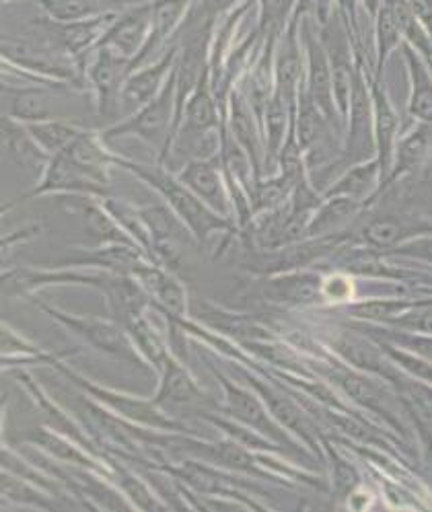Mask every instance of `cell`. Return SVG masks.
Returning a JSON list of instances; mask_svg holds the SVG:
<instances>
[{
  "label": "cell",
  "instance_id": "5",
  "mask_svg": "<svg viewBox=\"0 0 432 512\" xmlns=\"http://www.w3.org/2000/svg\"><path fill=\"white\" fill-rule=\"evenodd\" d=\"M214 375H216V379H219V383L225 389L227 412L235 420H239L241 424H245L251 430L260 432L262 436L270 438L272 443H276L278 447H284L291 455L307 457V453L301 451L295 445L293 438L286 434V428L274 420V416L270 414V410L266 408L262 397L256 391H249V389H245L241 385H235L231 379H227L219 371H214Z\"/></svg>",
  "mask_w": 432,
  "mask_h": 512
},
{
  "label": "cell",
  "instance_id": "3",
  "mask_svg": "<svg viewBox=\"0 0 432 512\" xmlns=\"http://www.w3.org/2000/svg\"><path fill=\"white\" fill-rule=\"evenodd\" d=\"M311 369L338 387L350 401H354L356 406L365 408L377 416H381L391 428L398 432H406L402 424V414L395 410V395L389 393L383 379L358 371L344 360H323V362H313Z\"/></svg>",
  "mask_w": 432,
  "mask_h": 512
},
{
  "label": "cell",
  "instance_id": "1",
  "mask_svg": "<svg viewBox=\"0 0 432 512\" xmlns=\"http://www.w3.org/2000/svg\"><path fill=\"white\" fill-rule=\"evenodd\" d=\"M118 167L132 173L136 179L142 181V184L153 188L163 198V202L173 210L179 221L190 229L198 243H206L212 235L233 231V221L208 208L182 179L169 169H165L161 163L149 165L120 157Z\"/></svg>",
  "mask_w": 432,
  "mask_h": 512
},
{
  "label": "cell",
  "instance_id": "2",
  "mask_svg": "<svg viewBox=\"0 0 432 512\" xmlns=\"http://www.w3.org/2000/svg\"><path fill=\"white\" fill-rule=\"evenodd\" d=\"M177 122V87H175V70L167 81L165 89L147 105H142L138 112L120 122L107 126L101 136L110 144L120 138H140L153 149L159 151V163L167 155L169 142L173 138Z\"/></svg>",
  "mask_w": 432,
  "mask_h": 512
},
{
  "label": "cell",
  "instance_id": "13",
  "mask_svg": "<svg viewBox=\"0 0 432 512\" xmlns=\"http://www.w3.org/2000/svg\"><path fill=\"white\" fill-rule=\"evenodd\" d=\"M241 379L262 397L266 408L270 410V414L274 416V420L278 424H282L286 430L297 434L309 449L319 453L317 430L311 424V420L307 418L305 410L297 404L291 395L280 391L278 387H272L270 383H264L260 377L251 375L249 371H241Z\"/></svg>",
  "mask_w": 432,
  "mask_h": 512
},
{
  "label": "cell",
  "instance_id": "9",
  "mask_svg": "<svg viewBox=\"0 0 432 512\" xmlns=\"http://www.w3.org/2000/svg\"><path fill=\"white\" fill-rule=\"evenodd\" d=\"M107 190L110 184L101 181L99 177L87 173L81 169L75 161H70L64 153L50 159L46 165L42 177L38 179L29 194L21 196V200H31L38 196H95V198H107Z\"/></svg>",
  "mask_w": 432,
  "mask_h": 512
},
{
  "label": "cell",
  "instance_id": "12",
  "mask_svg": "<svg viewBox=\"0 0 432 512\" xmlns=\"http://www.w3.org/2000/svg\"><path fill=\"white\" fill-rule=\"evenodd\" d=\"M184 184L216 214L225 218L233 216V200L227 186V177L223 169L221 155L212 159H200L188 163L184 169L175 173Z\"/></svg>",
  "mask_w": 432,
  "mask_h": 512
},
{
  "label": "cell",
  "instance_id": "45",
  "mask_svg": "<svg viewBox=\"0 0 432 512\" xmlns=\"http://www.w3.org/2000/svg\"><path fill=\"white\" fill-rule=\"evenodd\" d=\"M340 11L346 15L350 29H354L356 21H358V0H336Z\"/></svg>",
  "mask_w": 432,
  "mask_h": 512
},
{
  "label": "cell",
  "instance_id": "16",
  "mask_svg": "<svg viewBox=\"0 0 432 512\" xmlns=\"http://www.w3.org/2000/svg\"><path fill=\"white\" fill-rule=\"evenodd\" d=\"M422 235H432V223L402 214H379L360 229V241L377 251L393 249Z\"/></svg>",
  "mask_w": 432,
  "mask_h": 512
},
{
  "label": "cell",
  "instance_id": "28",
  "mask_svg": "<svg viewBox=\"0 0 432 512\" xmlns=\"http://www.w3.org/2000/svg\"><path fill=\"white\" fill-rule=\"evenodd\" d=\"M27 132L35 140V144L52 159L62 155L68 146L75 142V138L85 130L83 124L72 120H44V122H31L25 124Z\"/></svg>",
  "mask_w": 432,
  "mask_h": 512
},
{
  "label": "cell",
  "instance_id": "18",
  "mask_svg": "<svg viewBox=\"0 0 432 512\" xmlns=\"http://www.w3.org/2000/svg\"><path fill=\"white\" fill-rule=\"evenodd\" d=\"M161 383L153 401L161 408H204L212 404L210 397L198 387L194 377L186 371L184 364H179L173 356L165 362L159 371Z\"/></svg>",
  "mask_w": 432,
  "mask_h": 512
},
{
  "label": "cell",
  "instance_id": "15",
  "mask_svg": "<svg viewBox=\"0 0 432 512\" xmlns=\"http://www.w3.org/2000/svg\"><path fill=\"white\" fill-rule=\"evenodd\" d=\"M371 95H373L375 151H377L375 159L381 165L383 188H385V181H387V177L391 173V165H393L395 144H398L402 128H400V116H398V112H395L391 97L383 85V79L375 77V72H371ZM383 188H381V194H383Z\"/></svg>",
  "mask_w": 432,
  "mask_h": 512
},
{
  "label": "cell",
  "instance_id": "34",
  "mask_svg": "<svg viewBox=\"0 0 432 512\" xmlns=\"http://www.w3.org/2000/svg\"><path fill=\"white\" fill-rule=\"evenodd\" d=\"M299 0H258L260 33L266 42H278L286 25L291 23Z\"/></svg>",
  "mask_w": 432,
  "mask_h": 512
},
{
  "label": "cell",
  "instance_id": "6",
  "mask_svg": "<svg viewBox=\"0 0 432 512\" xmlns=\"http://www.w3.org/2000/svg\"><path fill=\"white\" fill-rule=\"evenodd\" d=\"M177 52H179V46H177V40L173 38L167 50L157 60L142 64L130 72L120 91V101H118L120 118L132 116L142 105L153 101L165 89L177 64Z\"/></svg>",
  "mask_w": 432,
  "mask_h": 512
},
{
  "label": "cell",
  "instance_id": "11",
  "mask_svg": "<svg viewBox=\"0 0 432 512\" xmlns=\"http://www.w3.org/2000/svg\"><path fill=\"white\" fill-rule=\"evenodd\" d=\"M153 31V3H140L118 11L114 23L103 35L99 46L112 50L132 62L142 54Z\"/></svg>",
  "mask_w": 432,
  "mask_h": 512
},
{
  "label": "cell",
  "instance_id": "25",
  "mask_svg": "<svg viewBox=\"0 0 432 512\" xmlns=\"http://www.w3.org/2000/svg\"><path fill=\"white\" fill-rule=\"evenodd\" d=\"M365 208L367 204L350 200V198H340V196L323 198L317 210L313 212V218L307 229V239L344 233V227L352 223Z\"/></svg>",
  "mask_w": 432,
  "mask_h": 512
},
{
  "label": "cell",
  "instance_id": "24",
  "mask_svg": "<svg viewBox=\"0 0 432 512\" xmlns=\"http://www.w3.org/2000/svg\"><path fill=\"white\" fill-rule=\"evenodd\" d=\"M64 155L70 161H75L87 173L99 177L101 181H107V184H110V169L118 167L120 161V155L107 149V142L103 140V136L89 128H85L75 138V142L68 146Z\"/></svg>",
  "mask_w": 432,
  "mask_h": 512
},
{
  "label": "cell",
  "instance_id": "37",
  "mask_svg": "<svg viewBox=\"0 0 432 512\" xmlns=\"http://www.w3.org/2000/svg\"><path fill=\"white\" fill-rule=\"evenodd\" d=\"M375 340V338H373ZM383 350L389 354V358L398 364V367L408 375L412 377L414 381H420V383H426V385H432V360L424 358V356H418L414 352H408L400 346H393L389 342H383V340H377Z\"/></svg>",
  "mask_w": 432,
  "mask_h": 512
},
{
  "label": "cell",
  "instance_id": "38",
  "mask_svg": "<svg viewBox=\"0 0 432 512\" xmlns=\"http://www.w3.org/2000/svg\"><path fill=\"white\" fill-rule=\"evenodd\" d=\"M116 465V463H114ZM116 473H118V478H120V484H122V490H124V494L132 500V506H138V508H142V510H157V508H163L165 504H161L155 496H153V492L144 486L142 482H140V478H136L134 473H130L128 469H124V467H120V465H116Z\"/></svg>",
  "mask_w": 432,
  "mask_h": 512
},
{
  "label": "cell",
  "instance_id": "23",
  "mask_svg": "<svg viewBox=\"0 0 432 512\" xmlns=\"http://www.w3.org/2000/svg\"><path fill=\"white\" fill-rule=\"evenodd\" d=\"M402 56L410 79L408 114L414 118V122L432 126V72L422 54L408 42L402 46Z\"/></svg>",
  "mask_w": 432,
  "mask_h": 512
},
{
  "label": "cell",
  "instance_id": "14",
  "mask_svg": "<svg viewBox=\"0 0 432 512\" xmlns=\"http://www.w3.org/2000/svg\"><path fill=\"white\" fill-rule=\"evenodd\" d=\"M225 126L229 134L247 151V155L251 157V161H254L258 169V175L262 177L264 173L262 122L239 87H233V91L227 97Z\"/></svg>",
  "mask_w": 432,
  "mask_h": 512
},
{
  "label": "cell",
  "instance_id": "39",
  "mask_svg": "<svg viewBox=\"0 0 432 512\" xmlns=\"http://www.w3.org/2000/svg\"><path fill=\"white\" fill-rule=\"evenodd\" d=\"M389 325L395 329H404V332L432 336V299H420L416 307H412Z\"/></svg>",
  "mask_w": 432,
  "mask_h": 512
},
{
  "label": "cell",
  "instance_id": "20",
  "mask_svg": "<svg viewBox=\"0 0 432 512\" xmlns=\"http://www.w3.org/2000/svg\"><path fill=\"white\" fill-rule=\"evenodd\" d=\"M383 188V173L377 159L350 165L344 169L332 184L323 190V198H350L363 204H371Z\"/></svg>",
  "mask_w": 432,
  "mask_h": 512
},
{
  "label": "cell",
  "instance_id": "19",
  "mask_svg": "<svg viewBox=\"0 0 432 512\" xmlns=\"http://www.w3.org/2000/svg\"><path fill=\"white\" fill-rule=\"evenodd\" d=\"M140 286L147 290V295L169 315V317H184L188 311V295L173 274H169L161 264L144 262L132 274Z\"/></svg>",
  "mask_w": 432,
  "mask_h": 512
},
{
  "label": "cell",
  "instance_id": "4",
  "mask_svg": "<svg viewBox=\"0 0 432 512\" xmlns=\"http://www.w3.org/2000/svg\"><path fill=\"white\" fill-rule=\"evenodd\" d=\"M42 309L48 317H52L56 323L66 327L70 334L81 338L93 350L107 354V356H114L118 360H124L128 364H132V367L149 369L147 360H144L140 356V352L136 350V346L128 334V329L124 325H120L116 319L64 313L50 305H42Z\"/></svg>",
  "mask_w": 432,
  "mask_h": 512
},
{
  "label": "cell",
  "instance_id": "26",
  "mask_svg": "<svg viewBox=\"0 0 432 512\" xmlns=\"http://www.w3.org/2000/svg\"><path fill=\"white\" fill-rule=\"evenodd\" d=\"M25 443L46 451L50 457L64 461L68 465H79L83 469L99 471V465L95 463V459L83 451L85 447H81L79 443L72 441V438H68L52 428H33L25 436Z\"/></svg>",
  "mask_w": 432,
  "mask_h": 512
},
{
  "label": "cell",
  "instance_id": "44",
  "mask_svg": "<svg viewBox=\"0 0 432 512\" xmlns=\"http://www.w3.org/2000/svg\"><path fill=\"white\" fill-rule=\"evenodd\" d=\"M202 3L216 15V17H225V15H229L231 11H235L237 7H241V5H245L247 0H202Z\"/></svg>",
  "mask_w": 432,
  "mask_h": 512
},
{
  "label": "cell",
  "instance_id": "21",
  "mask_svg": "<svg viewBox=\"0 0 432 512\" xmlns=\"http://www.w3.org/2000/svg\"><path fill=\"white\" fill-rule=\"evenodd\" d=\"M430 159H432V126L416 122L414 128L400 134L398 144H395L393 165L385 181L383 192L389 186H393L398 179L424 167Z\"/></svg>",
  "mask_w": 432,
  "mask_h": 512
},
{
  "label": "cell",
  "instance_id": "17",
  "mask_svg": "<svg viewBox=\"0 0 432 512\" xmlns=\"http://www.w3.org/2000/svg\"><path fill=\"white\" fill-rule=\"evenodd\" d=\"M262 295L270 303L305 307L323 299V276L317 272H282L262 286Z\"/></svg>",
  "mask_w": 432,
  "mask_h": 512
},
{
  "label": "cell",
  "instance_id": "10",
  "mask_svg": "<svg viewBox=\"0 0 432 512\" xmlns=\"http://www.w3.org/2000/svg\"><path fill=\"white\" fill-rule=\"evenodd\" d=\"M130 75V62L103 46H97L87 60V81L95 93L97 114L107 118L118 114L120 91Z\"/></svg>",
  "mask_w": 432,
  "mask_h": 512
},
{
  "label": "cell",
  "instance_id": "31",
  "mask_svg": "<svg viewBox=\"0 0 432 512\" xmlns=\"http://www.w3.org/2000/svg\"><path fill=\"white\" fill-rule=\"evenodd\" d=\"M420 299H369V301H358L348 307L350 317L360 319L365 323L373 325H389L391 321L416 307Z\"/></svg>",
  "mask_w": 432,
  "mask_h": 512
},
{
  "label": "cell",
  "instance_id": "43",
  "mask_svg": "<svg viewBox=\"0 0 432 512\" xmlns=\"http://www.w3.org/2000/svg\"><path fill=\"white\" fill-rule=\"evenodd\" d=\"M408 5L414 11L420 25L428 31V35L432 38V0H408Z\"/></svg>",
  "mask_w": 432,
  "mask_h": 512
},
{
  "label": "cell",
  "instance_id": "42",
  "mask_svg": "<svg viewBox=\"0 0 432 512\" xmlns=\"http://www.w3.org/2000/svg\"><path fill=\"white\" fill-rule=\"evenodd\" d=\"M334 482H336V488L342 492V494H348L350 490L356 488L358 484V475L354 473V469L346 463V461H340L338 457H334Z\"/></svg>",
  "mask_w": 432,
  "mask_h": 512
},
{
  "label": "cell",
  "instance_id": "40",
  "mask_svg": "<svg viewBox=\"0 0 432 512\" xmlns=\"http://www.w3.org/2000/svg\"><path fill=\"white\" fill-rule=\"evenodd\" d=\"M383 255H387V258H404V260L432 264V235H422L412 241H406L398 247L383 251Z\"/></svg>",
  "mask_w": 432,
  "mask_h": 512
},
{
  "label": "cell",
  "instance_id": "27",
  "mask_svg": "<svg viewBox=\"0 0 432 512\" xmlns=\"http://www.w3.org/2000/svg\"><path fill=\"white\" fill-rule=\"evenodd\" d=\"M17 377H19V381L23 383V387L29 391V395L33 397L35 404H38L40 410L44 412V418H46V422H48V426H50L52 430H56V432H60V434L72 438V441L79 443L81 447L91 449V451L95 453L91 438H89L75 422H72V418H68V416L54 404V401L40 389L38 383H35V381H33L29 375H25V373H19Z\"/></svg>",
  "mask_w": 432,
  "mask_h": 512
},
{
  "label": "cell",
  "instance_id": "46",
  "mask_svg": "<svg viewBox=\"0 0 432 512\" xmlns=\"http://www.w3.org/2000/svg\"><path fill=\"white\" fill-rule=\"evenodd\" d=\"M412 48H414V46H412ZM418 52L422 54V58L426 60V64H428V68H430V72H432V40H430L426 46L418 48Z\"/></svg>",
  "mask_w": 432,
  "mask_h": 512
},
{
  "label": "cell",
  "instance_id": "33",
  "mask_svg": "<svg viewBox=\"0 0 432 512\" xmlns=\"http://www.w3.org/2000/svg\"><path fill=\"white\" fill-rule=\"evenodd\" d=\"M402 404H404V412L408 414V418L412 420L418 438H420V449H422V457L424 463L428 467V471L432 473V410L430 404L412 393V391H402Z\"/></svg>",
  "mask_w": 432,
  "mask_h": 512
},
{
  "label": "cell",
  "instance_id": "32",
  "mask_svg": "<svg viewBox=\"0 0 432 512\" xmlns=\"http://www.w3.org/2000/svg\"><path fill=\"white\" fill-rule=\"evenodd\" d=\"M126 329H128V334H130V338H132L136 350L140 352V356H142L144 360H147L149 367L161 371V369L165 367V362H167L173 354L167 350L165 342H163L161 336L157 334V329H155L147 319H144V317L136 319V321L130 323Z\"/></svg>",
  "mask_w": 432,
  "mask_h": 512
},
{
  "label": "cell",
  "instance_id": "36",
  "mask_svg": "<svg viewBox=\"0 0 432 512\" xmlns=\"http://www.w3.org/2000/svg\"><path fill=\"white\" fill-rule=\"evenodd\" d=\"M365 329L367 336L375 338V340H383L389 342L393 346H400L408 352H414L418 356H424L428 360H432V336H424V334H412V332H400V329H371V327H360Z\"/></svg>",
  "mask_w": 432,
  "mask_h": 512
},
{
  "label": "cell",
  "instance_id": "8",
  "mask_svg": "<svg viewBox=\"0 0 432 512\" xmlns=\"http://www.w3.org/2000/svg\"><path fill=\"white\" fill-rule=\"evenodd\" d=\"M54 367L60 369L70 381H75L81 389H85L87 393H91L93 397H97L101 404H105L107 408H112L116 414H120L122 418L130 420V422H136V424H144L149 428H155V430H169V432H177V430H184L186 426L179 424L177 420L169 418L161 406H157L155 401H147V399H138V397H132V395H126V393H118V391H112V389H103L83 377H79L77 373H72L70 369H66L62 362H54Z\"/></svg>",
  "mask_w": 432,
  "mask_h": 512
},
{
  "label": "cell",
  "instance_id": "29",
  "mask_svg": "<svg viewBox=\"0 0 432 512\" xmlns=\"http://www.w3.org/2000/svg\"><path fill=\"white\" fill-rule=\"evenodd\" d=\"M375 25V77L383 79V70L391 58V54L402 48L406 38L400 21L395 19L393 11L381 3L377 17L373 19Z\"/></svg>",
  "mask_w": 432,
  "mask_h": 512
},
{
  "label": "cell",
  "instance_id": "7",
  "mask_svg": "<svg viewBox=\"0 0 432 512\" xmlns=\"http://www.w3.org/2000/svg\"><path fill=\"white\" fill-rule=\"evenodd\" d=\"M332 350L340 360H344L350 367L375 375L398 389L408 383V375L395 364L383 346L373 340L371 336H363L356 332H342L332 338Z\"/></svg>",
  "mask_w": 432,
  "mask_h": 512
},
{
  "label": "cell",
  "instance_id": "22",
  "mask_svg": "<svg viewBox=\"0 0 432 512\" xmlns=\"http://www.w3.org/2000/svg\"><path fill=\"white\" fill-rule=\"evenodd\" d=\"M0 138H3L5 163L9 161L17 169H27L42 177L46 165L50 163V157L35 144L25 124L3 116V122H0Z\"/></svg>",
  "mask_w": 432,
  "mask_h": 512
},
{
  "label": "cell",
  "instance_id": "35",
  "mask_svg": "<svg viewBox=\"0 0 432 512\" xmlns=\"http://www.w3.org/2000/svg\"><path fill=\"white\" fill-rule=\"evenodd\" d=\"M3 496L23 506H35V508H46V510L58 508V504L46 492L38 490L35 484H27L23 478H19V475L9 471L3 473Z\"/></svg>",
  "mask_w": 432,
  "mask_h": 512
},
{
  "label": "cell",
  "instance_id": "41",
  "mask_svg": "<svg viewBox=\"0 0 432 512\" xmlns=\"http://www.w3.org/2000/svg\"><path fill=\"white\" fill-rule=\"evenodd\" d=\"M3 354L5 356H23L25 360H33V358L52 360V356L40 352L35 346H29L25 340H21L15 334V329H11L9 325H3Z\"/></svg>",
  "mask_w": 432,
  "mask_h": 512
},
{
  "label": "cell",
  "instance_id": "30",
  "mask_svg": "<svg viewBox=\"0 0 432 512\" xmlns=\"http://www.w3.org/2000/svg\"><path fill=\"white\" fill-rule=\"evenodd\" d=\"M54 21H77L107 11H118L114 0H31Z\"/></svg>",
  "mask_w": 432,
  "mask_h": 512
}]
</instances>
